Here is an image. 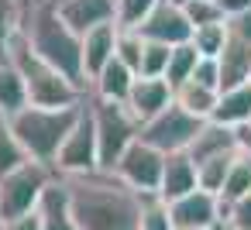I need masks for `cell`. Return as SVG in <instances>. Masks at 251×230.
<instances>
[{
    "label": "cell",
    "mask_w": 251,
    "mask_h": 230,
    "mask_svg": "<svg viewBox=\"0 0 251 230\" xmlns=\"http://www.w3.org/2000/svg\"><path fill=\"white\" fill-rule=\"evenodd\" d=\"M79 230H141V192L124 185L114 172H90L62 179Z\"/></svg>",
    "instance_id": "6da1fadb"
},
{
    "label": "cell",
    "mask_w": 251,
    "mask_h": 230,
    "mask_svg": "<svg viewBox=\"0 0 251 230\" xmlns=\"http://www.w3.org/2000/svg\"><path fill=\"white\" fill-rule=\"evenodd\" d=\"M28 45L55 66L66 79H73L79 90L90 93L86 69H83V38L62 21L55 0H21V28H18Z\"/></svg>",
    "instance_id": "7a4b0ae2"
},
{
    "label": "cell",
    "mask_w": 251,
    "mask_h": 230,
    "mask_svg": "<svg viewBox=\"0 0 251 230\" xmlns=\"http://www.w3.org/2000/svg\"><path fill=\"white\" fill-rule=\"evenodd\" d=\"M4 59H11L18 66V72L25 76V86H28V100L31 107H49V110H62V107H79L90 93L79 90L73 79H66L55 66H49L31 45L28 38L18 31L4 52Z\"/></svg>",
    "instance_id": "3957f363"
},
{
    "label": "cell",
    "mask_w": 251,
    "mask_h": 230,
    "mask_svg": "<svg viewBox=\"0 0 251 230\" xmlns=\"http://www.w3.org/2000/svg\"><path fill=\"white\" fill-rule=\"evenodd\" d=\"M86 103V100H83ZM83 103L79 107H62V110H49V107H25L21 114L11 117L14 124V134L21 138L25 151L31 161H42V165H55L66 138L73 134L79 114H83Z\"/></svg>",
    "instance_id": "277c9868"
},
{
    "label": "cell",
    "mask_w": 251,
    "mask_h": 230,
    "mask_svg": "<svg viewBox=\"0 0 251 230\" xmlns=\"http://www.w3.org/2000/svg\"><path fill=\"white\" fill-rule=\"evenodd\" d=\"M93 124H97V144H100V168L114 172L117 161L124 158V151L141 138V124L138 117L124 107V103H107L97 96H86Z\"/></svg>",
    "instance_id": "5b68a950"
},
{
    "label": "cell",
    "mask_w": 251,
    "mask_h": 230,
    "mask_svg": "<svg viewBox=\"0 0 251 230\" xmlns=\"http://www.w3.org/2000/svg\"><path fill=\"white\" fill-rule=\"evenodd\" d=\"M55 179H59L55 168L42 165V161H28V165L14 168L11 175H4L0 179V223L35 213Z\"/></svg>",
    "instance_id": "8992f818"
},
{
    "label": "cell",
    "mask_w": 251,
    "mask_h": 230,
    "mask_svg": "<svg viewBox=\"0 0 251 230\" xmlns=\"http://www.w3.org/2000/svg\"><path fill=\"white\" fill-rule=\"evenodd\" d=\"M206 120L186 114L179 103H172L169 110H162L158 117H151L148 124H141V141L158 148L162 155H179L189 151V144L196 141V134L203 131Z\"/></svg>",
    "instance_id": "52a82bcc"
},
{
    "label": "cell",
    "mask_w": 251,
    "mask_h": 230,
    "mask_svg": "<svg viewBox=\"0 0 251 230\" xmlns=\"http://www.w3.org/2000/svg\"><path fill=\"white\" fill-rule=\"evenodd\" d=\"M52 168H55L59 179L100 172V144H97V124H93L90 103H83V114H79L73 134L66 138V144H62V151H59Z\"/></svg>",
    "instance_id": "ba28073f"
},
{
    "label": "cell",
    "mask_w": 251,
    "mask_h": 230,
    "mask_svg": "<svg viewBox=\"0 0 251 230\" xmlns=\"http://www.w3.org/2000/svg\"><path fill=\"white\" fill-rule=\"evenodd\" d=\"M162 172H165V155H162L158 148L145 144L141 138L124 151V158H121L117 168H114V175H117L124 185H131L134 192H141V196L162 189Z\"/></svg>",
    "instance_id": "9c48e42d"
},
{
    "label": "cell",
    "mask_w": 251,
    "mask_h": 230,
    "mask_svg": "<svg viewBox=\"0 0 251 230\" xmlns=\"http://www.w3.org/2000/svg\"><path fill=\"white\" fill-rule=\"evenodd\" d=\"M169 206H172L176 230H220L224 227V206L213 192L196 189V192H189Z\"/></svg>",
    "instance_id": "30bf717a"
},
{
    "label": "cell",
    "mask_w": 251,
    "mask_h": 230,
    "mask_svg": "<svg viewBox=\"0 0 251 230\" xmlns=\"http://www.w3.org/2000/svg\"><path fill=\"white\" fill-rule=\"evenodd\" d=\"M148 42H158V45H186V42H193V24H189V18H186V11H182V4L179 0H162V4L151 11V18L138 28Z\"/></svg>",
    "instance_id": "8fae6325"
},
{
    "label": "cell",
    "mask_w": 251,
    "mask_h": 230,
    "mask_svg": "<svg viewBox=\"0 0 251 230\" xmlns=\"http://www.w3.org/2000/svg\"><path fill=\"white\" fill-rule=\"evenodd\" d=\"M55 7H59L62 21L79 38L93 28H100V24L117 21V0H55Z\"/></svg>",
    "instance_id": "7c38bea8"
},
{
    "label": "cell",
    "mask_w": 251,
    "mask_h": 230,
    "mask_svg": "<svg viewBox=\"0 0 251 230\" xmlns=\"http://www.w3.org/2000/svg\"><path fill=\"white\" fill-rule=\"evenodd\" d=\"M172 103H176V90L169 86V79H145V76H138L124 107L138 117V124H148L151 117H158Z\"/></svg>",
    "instance_id": "4fadbf2b"
},
{
    "label": "cell",
    "mask_w": 251,
    "mask_h": 230,
    "mask_svg": "<svg viewBox=\"0 0 251 230\" xmlns=\"http://www.w3.org/2000/svg\"><path fill=\"white\" fill-rule=\"evenodd\" d=\"M117 21L114 24H100L93 31L83 35V69H86V83H93L114 59H117Z\"/></svg>",
    "instance_id": "5bb4252c"
},
{
    "label": "cell",
    "mask_w": 251,
    "mask_h": 230,
    "mask_svg": "<svg viewBox=\"0 0 251 230\" xmlns=\"http://www.w3.org/2000/svg\"><path fill=\"white\" fill-rule=\"evenodd\" d=\"M200 189V175H196V161L189 158V151H179V155H165V172H162V189L158 196L165 203H176L189 192Z\"/></svg>",
    "instance_id": "9a60e30c"
},
{
    "label": "cell",
    "mask_w": 251,
    "mask_h": 230,
    "mask_svg": "<svg viewBox=\"0 0 251 230\" xmlns=\"http://www.w3.org/2000/svg\"><path fill=\"white\" fill-rule=\"evenodd\" d=\"M134 79H138V72H134L131 66H124L121 59H114V62L90 83V96L107 100V103H127V96H131V90H134Z\"/></svg>",
    "instance_id": "2e32d148"
},
{
    "label": "cell",
    "mask_w": 251,
    "mask_h": 230,
    "mask_svg": "<svg viewBox=\"0 0 251 230\" xmlns=\"http://www.w3.org/2000/svg\"><path fill=\"white\" fill-rule=\"evenodd\" d=\"M217 62H220V93L251 83V42L227 38V48L220 52Z\"/></svg>",
    "instance_id": "e0dca14e"
},
{
    "label": "cell",
    "mask_w": 251,
    "mask_h": 230,
    "mask_svg": "<svg viewBox=\"0 0 251 230\" xmlns=\"http://www.w3.org/2000/svg\"><path fill=\"white\" fill-rule=\"evenodd\" d=\"M234 151H237V134L224 124H213V120H206L203 131L196 134V141L189 144V158L196 165H203L210 158H220V155H234Z\"/></svg>",
    "instance_id": "ac0fdd59"
},
{
    "label": "cell",
    "mask_w": 251,
    "mask_h": 230,
    "mask_svg": "<svg viewBox=\"0 0 251 230\" xmlns=\"http://www.w3.org/2000/svg\"><path fill=\"white\" fill-rule=\"evenodd\" d=\"M38 216H42V230H79L62 179H55V182L49 185V192H45V199H42V206H38Z\"/></svg>",
    "instance_id": "d6986e66"
},
{
    "label": "cell",
    "mask_w": 251,
    "mask_h": 230,
    "mask_svg": "<svg viewBox=\"0 0 251 230\" xmlns=\"http://www.w3.org/2000/svg\"><path fill=\"white\" fill-rule=\"evenodd\" d=\"M210 120H213V124H224V127H230V131L251 124V83H248V86H237V90H224Z\"/></svg>",
    "instance_id": "ffe728a7"
},
{
    "label": "cell",
    "mask_w": 251,
    "mask_h": 230,
    "mask_svg": "<svg viewBox=\"0 0 251 230\" xmlns=\"http://www.w3.org/2000/svg\"><path fill=\"white\" fill-rule=\"evenodd\" d=\"M25 107H31L25 76L18 72V66H14L11 59H0V114H4V117H14V114H21Z\"/></svg>",
    "instance_id": "44dd1931"
},
{
    "label": "cell",
    "mask_w": 251,
    "mask_h": 230,
    "mask_svg": "<svg viewBox=\"0 0 251 230\" xmlns=\"http://www.w3.org/2000/svg\"><path fill=\"white\" fill-rule=\"evenodd\" d=\"M217 100H220V93L217 90H206V86H200V83H182L179 90H176V103L186 110V114H193V117H200V120H210L213 117V110H217Z\"/></svg>",
    "instance_id": "7402d4cb"
},
{
    "label": "cell",
    "mask_w": 251,
    "mask_h": 230,
    "mask_svg": "<svg viewBox=\"0 0 251 230\" xmlns=\"http://www.w3.org/2000/svg\"><path fill=\"white\" fill-rule=\"evenodd\" d=\"M28 161H31V158H28V151H25L21 138L14 134L11 117L0 114V179L11 175V172H14V168H21V165H28Z\"/></svg>",
    "instance_id": "603a6c76"
},
{
    "label": "cell",
    "mask_w": 251,
    "mask_h": 230,
    "mask_svg": "<svg viewBox=\"0 0 251 230\" xmlns=\"http://www.w3.org/2000/svg\"><path fill=\"white\" fill-rule=\"evenodd\" d=\"M196 66H200V52H196L189 42H186V45H176V48H172V59H169V72H165L169 86L179 90L182 83H189L193 72H196Z\"/></svg>",
    "instance_id": "cb8c5ba5"
},
{
    "label": "cell",
    "mask_w": 251,
    "mask_h": 230,
    "mask_svg": "<svg viewBox=\"0 0 251 230\" xmlns=\"http://www.w3.org/2000/svg\"><path fill=\"white\" fill-rule=\"evenodd\" d=\"M234 158H237V151H234V155H220V158H210V161L196 165L200 189H203V192H213V196L220 199V192H224V182H227V175H230Z\"/></svg>",
    "instance_id": "d4e9b609"
},
{
    "label": "cell",
    "mask_w": 251,
    "mask_h": 230,
    "mask_svg": "<svg viewBox=\"0 0 251 230\" xmlns=\"http://www.w3.org/2000/svg\"><path fill=\"white\" fill-rule=\"evenodd\" d=\"M248 192H251V158L237 155L234 165H230V175H227V182H224L220 206H230V203H237V199L248 196Z\"/></svg>",
    "instance_id": "484cf974"
},
{
    "label": "cell",
    "mask_w": 251,
    "mask_h": 230,
    "mask_svg": "<svg viewBox=\"0 0 251 230\" xmlns=\"http://www.w3.org/2000/svg\"><path fill=\"white\" fill-rule=\"evenodd\" d=\"M227 21H220V24H206V28H196L193 31V48L200 52V59H220V52L227 48Z\"/></svg>",
    "instance_id": "4316f807"
},
{
    "label": "cell",
    "mask_w": 251,
    "mask_h": 230,
    "mask_svg": "<svg viewBox=\"0 0 251 230\" xmlns=\"http://www.w3.org/2000/svg\"><path fill=\"white\" fill-rule=\"evenodd\" d=\"M141 230H176V223H172V206H169L158 192L141 196Z\"/></svg>",
    "instance_id": "83f0119b"
},
{
    "label": "cell",
    "mask_w": 251,
    "mask_h": 230,
    "mask_svg": "<svg viewBox=\"0 0 251 230\" xmlns=\"http://www.w3.org/2000/svg\"><path fill=\"white\" fill-rule=\"evenodd\" d=\"M162 4V0H117V28H131V31H138L148 18H151V11Z\"/></svg>",
    "instance_id": "f1b7e54d"
},
{
    "label": "cell",
    "mask_w": 251,
    "mask_h": 230,
    "mask_svg": "<svg viewBox=\"0 0 251 230\" xmlns=\"http://www.w3.org/2000/svg\"><path fill=\"white\" fill-rule=\"evenodd\" d=\"M169 59H172V45L148 42V45H145V55H141V69H138V76H145V79H165V72H169Z\"/></svg>",
    "instance_id": "f546056e"
},
{
    "label": "cell",
    "mask_w": 251,
    "mask_h": 230,
    "mask_svg": "<svg viewBox=\"0 0 251 230\" xmlns=\"http://www.w3.org/2000/svg\"><path fill=\"white\" fill-rule=\"evenodd\" d=\"M145 45H148V38H145L141 31H131V28H121V31H117V59H121L124 66H131L134 72L141 69Z\"/></svg>",
    "instance_id": "4dcf8cb0"
},
{
    "label": "cell",
    "mask_w": 251,
    "mask_h": 230,
    "mask_svg": "<svg viewBox=\"0 0 251 230\" xmlns=\"http://www.w3.org/2000/svg\"><path fill=\"white\" fill-rule=\"evenodd\" d=\"M21 28V0H0V59Z\"/></svg>",
    "instance_id": "1f68e13d"
},
{
    "label": "cell",
    "mask_w": 251,
    "mask_h": 230,
    "mask_svg": "<svg viewBox=\"0 0 251 230\" xmlns=\"http://www.w3.org/2000/svg\"><path fill=\"white\" fill-rule=\"evenodd\" d=\"M182 11H186L193 31H196V28H206V24H220V21H227L217 0H193V4H182Z\"/></svg>",
    "instance_id": "d6a6232c"
},
{
    "label": "cell",
    "mask_w": 251,
    "mask_h": 230,
    "mask_svg": "<svg viewBox=\"0 0 251 230\" xmlns=\"http://www.w3.org/2000/svg\"><path fill=\"white\" fill-rule=\"evenodd\" d=\"M224 227H234V230H251V192L241 196L237 203L224 206Z\"/></svg>",
    "instance_id": "836d02e7"
},
{
    "label": "cell",
    "mask_w": 251,
    "mask_h": 230,
    "mask_svg": "<svg viewBox=\"0 0 251 230\" xmlns=\"http://www.w3.org/2000/svg\"><path fill=\"white\" fill-rule=\"evenodd\" d=\"M193 83H200V86L220 93V62H217V59H200V66H196V72H193Z\"/></svg>",
    "instance_id": "e575fe53"
},
{
    "label": "cell",
    "mask_w": 251,
    "mask_h": 230,
    "mask_svg": "<svg viewBox=\"0 0 251 230\" xmlns=\"http://www.w3.org/2000/svg\"><path fill=\"white\" fill-rule=\"evenodd\" d=\"M227 35L230 38H241V42H251V11L227 18Z\"/></svg>",
    "instance_id": "d590c367"
},
{
    "label": "cell",
    "mask_w": 251,
    "mask_h": 230,
    "mask_svg": "<svg viewBox=\"0 0 251 230\" xmlns=\"http://www.w3.org/2000/svg\"><path fill=\"white\" fill-rule=\"evenodd\" d=\"M0 230H42V216H38V209H35V213H28V216H18V220L0 223Z\"/></svg>",
    "instance_id": "8d00e7d4"
},
{
    "label": "cell",
    "mask_w": 251,
    "mask_h": 230,
    "mask_svg": "<svg viewBox=\"0 0 251 230\" xmlns=\"http://www.w3.org/2000/svg\"><path fill=\"white\" fill-rule=\"evenodd\" d=\"M217 4H220L224 18H234V14H244V11H251V0H217Z\"/></svg>",
    "instance_id": "74e56055"
},
{
    "label": "cell",
    "mask_w": 251,
    "mask_h": 230,
    "mask_svg": "<svg viewBox=\"0 0 251 230\" xmlns=\"http://www.w3.org/2000/svg\"><path fill=\"white\" fill-rule=\"evenodd\" d=\"M234 134H237V155H244V158H251V124H244V127H237Z\"/></svg>",
    "instance_id": "f35d334b"
},
{
    "label": "cell",
    "mask_w": 251,
    "mask_h": 230,
    "mask_svg": "<svg viewBox=\"0 0 251 230\" xmlns=\"http://www.w3.org/2000/svg\"><path fill=\"white\" fill-rule=\"evenodd\" d=\"M179 4H193V0H179Z\"/></svg>",
    "instance_id": "ab89813d"
},
{
    "label": "cell",
    "mask_w": 251,
    "mask_h": 230,
    "mask_svg": "<svg viewBox=\"0 0 251 230\" xmlns=\"http://www.w3.org/2000/svg\"><path fill=\"white\" fill-rule=\"evenodd\" d=\"M220 230H234V227H220Z\"/></svg>",
    "instance_id": "60d3db41"
}]
</instances>
